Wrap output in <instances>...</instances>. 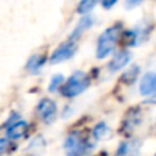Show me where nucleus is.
<instances>
[{
    "instance_id": "0eeeda50",
    "label": "nucleus",
    "mask_w": 156,
    "mask_h": 156,
    "mask_svg": "<svg viewBox=\"0 0 156 156\" xmlns=\"http://www.w3.org/2000/svg\"><path fill=\"white\" fill-rule=\"evenodd\" d=\"M140 93L143 96H154L156 93V73L144 74L140 82Z\"/></svg>"
},
{
    "instance_id": "f03ea898",
    "label": "nucleus",
    "mask_w": 156,
    "mask_h": 156,
    "mask_svg": "<svg viewBox=\"0 0 156 156\" xmlns=\"http://www.w3.org/2000/svg\"><path fill=\"white\" fill-rule=\"evenodd\" d=\"M89 83H90V78L88 74L83 71H76L66 81L65 86L62 88V93L66 97H76L82 93L83 90H86Z\"/></svg>"
},
{
    "instance_id": "9b49d317",
    "label": "nucleus",
    "mask_w": 156,
    "mask_h": 156,
    "mask_svg": "<svg viewBox=\"0 0 156 156\" xmlns=\"http://www.w3.org/2000/svg\"><path fill=\"white\" fill-rule=\"evenodd\" d=\"M92 22H93V18H92L90 15H86L85 14V16L81 19L80 23H78V26L76 27V30L71 33V36H70L71 40H76L77 37H80V36L82 34V32H85L86 29H89V27L92 26Z\"/></svg>"
},
{
    "instance_id": "ddd939ff",
    "label": "nucleus",
    "mask_w": 156,
    "mask_h": 156,
    "mask_svg": "<svg viewBox=\"0 0 156 156\" xmlns=\"http://www.w3.org/2000/svg\"><path fill=\"white\" fill-rule=\"evenodd\" d=\"M96 3H97V0H80L78 7H77L78 14H81V15L89 14L92 11V8L96 5Z\"/></svg>"
},
{
    "instance_id": "423d86ee",
    "label": "nucleus",
    "mask_w": 156,
    "mask_h": 156,
    "mask_svg": "<svg viewBox=\"0 0 156 156\" xmlns=\"http://www.w3.org/2000/svg\"><path fill=\"white\" fill-rule=\"evenodd\" d=\"M130 59H132L130 51H127V49H121V51L116 52L112 59L110 60V63H108V70L110 71L122 70V69L130 62Z\"/></svg>"
},
{
    "instance_id": "7ed1b4c3",
    "label": "nucleus",
    "mask_w": 156,
    "mask_h": 156,
    "mask_svg": "<svg viewBox=\"0 0 156 156\" xmlns=\"http://www.w3.org/2000/svg\"><path fill=\"white\" fill-rule=\"evenodd\" d=\"M92 148H93V145L89 144V141L86 138L81 137L77 133H71L65 141V149L70 155L89 154L92 151Z\"/></svg>"
},
{
    "instance_id": "39448f33",
    "label": "nucleus",
    "mask_w": 156,
    "mask_h": 156,
    "mask_svg": "<svg viewBox=\"0 0 156 156\" xmlns=\"http://www.w3.org/2000/svg\"><path fill=\"white\" fill-rule=\"evenodd\" d=\"M36 111H37V115L41 118V121L45 122V123H51V122L56 118L58 107L54 100L43 99V100H40V103L37 104Z\"/></svg>"
},
{
    "instance_id": "6e6552de",
    "label": "nucleus",
    "mask_w": 156,
    "mask_h": 156,
    "mask_svg": "<svg viewBox=\"0 0 156 156\" xmlns=\"http://www.w3.org/2000/svg\"><path fill=\"white\" fill-rule=\"evenodd\" d=\"M27 130H29L27 122H25V121L14 122L7 129V137L10 138V140H18V138H22L26 134Z\"/></svg>"
},
{
    "instance_id": "9d476101",
    "label": "nucleus",
    "mask_w": 156,
    "mask_h": 156,
    "mask_svg": "<svg viewBox=\"0 0 156 156\" xmlns=\"http://www.w3.org/2000/svg\"><path fill=\"white\" fill-rule=\"evenodd\" d=\"M138 148H140V143L136 140H130V141H125L119 145L116 154L118 155H130V154H137Z\"/></svg>"
},
{
    "instance_id": "20e7f679",
    "label": "nucleus",
    "mask_w": 156,
    "mask_h": 156,
    "mask_svg": "<svg viewBox=\"0 0 156 156\" xmlns=\"http://www.w3.org/2000/svg\"><path fill=\"white\" fill-rule=\"evenodd\" d=\"M76 51H77V43L70 38L69 41L63 43L62 45H59L56 49H55L54 54L51 55L49 62H51L52 65H55V63H62V62H65V60L73 58V55L76 54Z\"/></svg>"
},
{
    "instance_id": "1a4fd4ad",
    "label": "nucleus",
    "mask_w": 156,
    "mask_h": 156,
    "mask_svg": "<svg viewBox=\"0 0 156 156\" xmlns=\"http://www.w3.org/2000/svg\"><path fill=\"white\" fill-rule=\"evenodd\" d=\"M140 122V114L137 110H132L129 111L126 119L123 121V132L125 133H130L132 130H134V127L138 125Z\"/></svg>"
},
{
    "instance_id": "dca6fc26",
    "label": "nucleus",
    "mask_w": 156,
    "mask_h": 156,
    "mask_svg": "<svg viewBox=\"0 0 156 156\" xmlns=\"http://www.w3.org/2000/svg\"><path fill=\"white\" fill-rule=\"evenodd\" d=\"M14 144H11L10 138H0V155L3 154H10L15 149V147H12Z\"/></svg>"
},
{
    "instance_id": "4468645a",
    "label": "nucleus",
    "mask_w": 156,
    "mask_h": 156,
    "mask_svg": "<svg viewBox=\"0 0 156 156\" xmlns=\"http://www.w3.org/2000/svg\"><path fill=\"white\" fill-rule=\"evenodd\" d=\"M107 132H108L107 125H105L104 122H100V123H97L96 126H94L92 134H93V137L96 138V140H101V138L107 134Z\"/></svg>"
},
{
    "instance_id": "f3484780",
    "label": "nucleus",
    "mask_w": 156,
    "mask_h": 156,
    "mask_svg": "<svg viewBox=\"0 0 156 156\" xmlns=\"http://www.w3.org/2000/svg\"><path fill=\"white\" fill-rule=\"evenodd\" d=\"M63 83V76H60V74H58V76H54L51 80V83H49L48 89L49 92H56L58 89L60 88V85Z\"/></svg>"
},
{
    "instance_id": "f8f14e48",
    "label": "nucleus",
    "mask_w": 156,
    "mask_h": 156,
    "mask_svg": "<svg viewBox=\"0 0 156 156\" xmlns=\"http://www.w3.org/2000/svg\"><path fill=\"white\" fill-rule=\"evenodd\" d=\"M44 63H45V56H43V55H34V56H32L29 59V62H27V65H26V69H27V71H30L32 74L38 73Z\"/></svg>"
},
{
    "instance_id": "f257e3e1",
    "label": "nucleus",
    "mask_w": 156,
    "mask_h": 156,
    "mask_svg": "<svg viewBox=\"0 0 156 156\" xmlns=\"http://www.w3.org/2000/svg\"><path fill=\"white\" fill-rule=\"evenodd\" d=\"M122 33H123V27L119 23L108 27L101 33V36L97 40V48H96V56L99 59H104L105 56H108L114 51L118 41L121 40Z\"/></svg>"
},
{
    "instance_id": "a211bd4d",
    "label": "nucleus",
    "mask_w": 156,
    "mask_h": 156,
    "mask_svg": "<svg viewBox=\"0 0 156 156\" xmlns=\"http://www.w3.org/2000/svg\"><path fill=\"white\" fill-rule=\"evenodd\" d=\"M118 2V0H100V3H101V5L104 8H111L115 5V3Z\"/></svg>"
},
{
    "instance_id": "6ab92c4d",
    "label": "nucleus",
    "mask_w": 156,
    "mask_h": 156,
    "mask_svg": "<svg viewBox=\"0 0 156 156\" xmlns=\"http://www.w3.org/2000/svg\"><path fill=\"white\" fill-rule=\"evenodd\" d=\"M141 2H143V0H126V7H129V8L136 7V5H138Z\"/></svg>"
},
{
    "instance_id": "2eb2a0df",
    "label": "nucleus",
    "mask_w": 156,
    "mask_h": 156,
    "mask_svg": "<svg viewBox=\"0 0 156 156\" xmlns=\"http://www.w3.org/2000/svg\"><path fill=\"white\" fill-rule=\"evenodd\" d=\"M137 74H138V66H133L132 69H129V70L122 76V81L126 82V83H132V82H134L136 81Z\"/></svg>"
}]
</instances>
